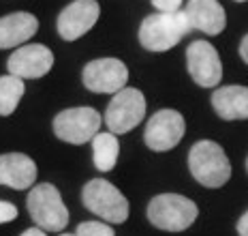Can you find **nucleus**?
<instances>
[{"label":"nucleus","instance_id":"4468645a","mask_svg":"<svg viewBox=\"0 0 248 236\" xmlns=\"http://www.w3.org/2000/svg\"><path fill=\"white\" fill-rule=\"evenodd\" d=\"M39 30L37 15L28 11H15L0 17V50L22 48Z\"/></svg>","mask_w":248,"mask_h":236},{"label":"nucleus","instance_id":"a878e982","mask_svg":"<svg viewBox=\"0 0 248 236\" xmlns=\"http://www.w3.org/2000/svg\"><path fill=\"white\" fill-rule=\"evenodd\" d=\"M246 172H248V157H246Z\"/></svg>","mask_w":248,"mask_h":236},{"label":"nucleus","instance_id":"423d86ee","mask_svg":"<svg viewBox=\"0 0 248 236\" xmlns=\"http://www.w3.org/2000/svg\"><path fill=\"white\" fill-rule=\"evenodd\" d=\"M101 125H103V118L94 107L79 105V107L62 110L54 118V133L58 135V140L66 142V144L79 146L94 140Z\"/></svg>","mask_w":248,"mask_h":236},{"label":"nucleus","instance_id":"5701e85b","mask_svg":"<svg viewBox=\"0 0 248 236\" xmlns=\"http://www.w3.org/2000/svg\"><path fill=\"white\" fill-rule=\"evenodd\" d=\"M240 56H242V60L248 65V34L242 39V43H240Z\"/></svg>","mask_w":248,"mask_h":236},{"label":"nucleus","instance_id":"2eb2a0df","mask_svg":"<svg viewBox=\"0 0 248 236\" xmlns=\"http://www.w3.org/2000/svg\"><path fill=\"white\" fill-rule=\"evenodd\" d=\"M184 11L188 15L190 26L210 37L220 34L227 26L225 9L218 0H188Z\"/></svg>","mask_w":248,"mask_h":236},{"label":"nucleus","instance_id":"6ab92c4d","mask_svg":"<svg viewBox=\"0 0 248 236\" xmlns=\"http://www.w3.org/2000/svg\"><path fill=\"white\" fill-rule=\"evenodd\" d=\"M75 236H116V232L105 221H84L77 225Z\"/></svg>","mask_w":248,"mask_h":236},{"label":"nucleus","instance_id":"f257e3e1","mask_svg":"<svg viewBox=\"0 0 248 236\" xmlns=\"http://www.w3.org/2000/svg\"><path fill=\"white\" fill-rule=\"evenodd\" d=\"M193 30L186 11L148 15L139 26V43L148 52H169Z\"/></svg>","mask_w":248,"mask_h":236},{"label":"nucleus","instance_id":"a211bd4d","mask_svg":"<svg viewBox=\"0 0 248 236\" xmlns=\"http://www.w3.org/2000/svg\"><path fill=\"white\" fill-rule=\"evenodd\" d=\"M26 92L24 80L15 75H0V116H11Z\"/></svg>","mask_w":248,"mask_h":236},{"label":"nucleus","instance_id":"9b49d317","mask_svg":"<svg viewBox=\"0 0 248 236\" xmlns=\"http://www.w3.org/2000/svg\"><path fill=\"white\" fill-rule=\"evenodd\" d=\"M51 67H54V52L43 43L22 45L7 60L9 73L22 80L43 78L51 71Z\"/></svg>","mask_w":248,"mask_h":236},{"label":"nucleus","instance_id":"9d476101","mask_svg":"<svg viewBox=\"0 0 248 236\" xmlns=\"http://www.w3.org/2000/svg\"><path fill=\"white\" fill-rule=\"evenodd\" d=\"M186 69L201 88H214L223 80V63L216 48L205 39H197L186 50Z\"/></svg>","mask_w":248,"mask_h":236},{"label":"nucleus","instance_id":"4be33fe9","mask_svg":"<svg viewBox=\"0 0 248 236\" xmlns=\"http://www.w3.org/2000/svg\"><path fill=\"white\" fill-rule=\"evenodd\" d=\"M237 234L248 236V210L240 217V221H237Z\"/></svg>","mask_w":248,"mask_h":236},{"label":"nucleus","instance_id":"393cba45","mask_svg":"<svg viewBox=\"0 0 248 236\" xmlns=\"http://www.w3.org/2000/svg\"><path fill=\"white\" fill-rule=\"evenodd\" d=\"M60 236H75V234H60Z\"/></svg>","mask_w":248,"mask_h":236},{"label":"nucleus","instance_id":"f3484780","mask_svg":"<svg viewBox=\"0 0 248 236\" xmlns=\"http://www.w3.org/2000/svg\"><path fill=\"white\" fill-rule=\"evenodd\" d=\"M118 155H120V142L118 135L111 131L96 133L92 140V161L99 172H111L118 163Z\"/></svg>","mask_w":248,"mask_h":236},{"label":"nucleus","instance_id":"ddd939ff","mask_svg":"<svg viewBox=\"0 0 248 236\" xmlns=\"http://www.w3.org/2000/svg\"><path fill=\"white\" fill-rule=\"evenodd\" d=\"M37 163L24 152H7L0 155V185L17 191L32 189L37 183Z\"/></svg>","mask_w":248,"mask_h":236},{"label":"nucleus","instance_id":"412c9836","mask_svg":"<svg viewBox=\"0 0 248 236\" xmlns=\"http://www.w3.org/2000/svg\"><path fill=\"white\" fill-rule=\"evenodd\" d=\"M152 4L158 13H175L182 7V0H152Z\"/></svg>","mask_w":248,"mask_h":236},{"label":"nucleus","instance_id":"b1692460","mask_svg":"<svg viewBox=\"0 0 248 236\" xmlns=\"http://www.w3.org/2000/svg\"><path fill=\"white\" fill-rule=\"evenodd\" d=\"M19 236H47V234H45V230H41L39 225H34V228H28L26 232H22Z\"/></svg>","mask_w":248,"mask_h":236},{"label":"nucleus","instance_id":"dca6fc26","mask_svg":"<svg viewBox=\"0 0 248 236\" xmlns=\"http://www.w3.org/2000/svg\"><path fill=\"white\" fill-rule=\"evenodd\" d=\"M212 107L223 120L248 118V86H220L212 92Z\"/></svg>","mask_w":248,"mask_h":236},{"label":"nucleus","instance_id":"f8f14e48","mask_svg":"<svg viewBox=\"0 0 248 236\" xmlns=\"http://www.w3.org/2000/svg\"><path fill=\"white\" fill-rule=\"evenodd\" d=\"M99 15L101 7L96 0H73L58 15V22H56L58 34L64 41H77L94 26Z\"/></svg>","mask_w":248,"mask_h":236},{"label":"nucleus","instance_id":"7ed1b4c3","mask_svg":"<svg viewBox=\"0 0 248 236\" xmlns=\"http://www.w3.org/2000/svg\"><path fill=\"white\" fill-rule=\"evenodd\" d=\"M199 208L190 198L180 193H161L148 204V219L165 232H184L197 221Z\"/></svg>","mask_w":248,"mask_h":236},{"label":"nucleus","instance_id":"aec40b11","mask_svg":"<svg viewBox=\"0 0 248 236\" xmlns=\"http://www.w3.org/2000/svg\"><path fill=\"white\" fill-rule=\"evenodd\" d=\"M17 219V206L7 200H0V225L2 223H11Z\"/></svg>","mask_w":248,"mask_h":236},{"label":"nucleus","instance_id":"1a4fd4ad","mask_svg":"<svg viewBox=\"0 0 248 236\" xmlns=\"http://www.w3.org/2000/svg\"><path fill=\"white\" fill-rule=\"evenodd\" d=\"M81 82L88 90L96 95H116L126 88L128 69L118 58H96L84 67Z\"/></svg>","mask_w":248,"mask_h":236},{"label":"nucleus","instance_id":"f03ea898","mask_svg":"<svg viewBox=\"0 0 248 236\" xmlns=\"http://www.w3.org/2000/svg\"><path fill=\"white\" fill-rule=\"evenodd\" d=\"M188 170L199 185L208 189L225 187L231 178V163L223 146L212 140H199L188 151Z\"/></svg>","mask_w":248,"mask_h":236},{"label":"nucleus","instance_id":"0eeeda50","mask_svg":"<svg viewBox=\"0 0 248 236\" xmlns=\"http://www.w3.org/2000/svg\"><path fill=\"white\" fill-rule=\"evenodd\" d=\"M146 118V97L139 88H122L105 110V125L116 135L133 131Z\"/></svg>","mask_w":248,"mask_h":236},{"label":"nucleus","instance_id":"39448f33","mask_svg":"<svg viewBox=\"0 0 248 236\" xmlns=\"http://www.w3.org/2000/svg\"><path fill=\"white\" fill-rule=\"evenodd\" d=\"M84 206L107 223H124L128 219V200L105 178H92L81 189Z\"/></svg>","mask_w":248,"mask_h":236},{"label":"nucleus","instance_id":"20e7f679","mask_svg":"<svg viewBox=\"0 0 248 236\" xmlns=\"http://www.w3.org/2000/svg\"><path fill=\"white\" fill-rule=\"evenodd\" d=\"M32 221L45 232H62L69 225V208L51 183L34 185L26 200Z\"/></svg>","mask_w":248,"mask_h":236},{"label":"nucleus","instance_id":"bb28decb","mask_svg":"<svg viewBox=\"0 0 248 236\" xmlns=\"http://www.w3.org/2000/svg\"><path fill=\"white\" fill-rule=\"evenodd\" d=\"M235 2H246V0H235Z\"/></svg>","mask_w":248,"mask_h":236},{"label":"nucleus","instance_id":"6e6552de","mask_svg":"<svg viewBox=\"0 0 248 236\" xmlns=\"http://www.w3.org/2000/svg\"><path fill=\"white\" fill-rule=\"evenodd\" d=\"M186 131L184 116L178 110H158L148 120L146 131H143V142L150 151L154 152H167L182 142Z\"/></svg>","mask_w":248,"mask_h":236}]
</instances>
